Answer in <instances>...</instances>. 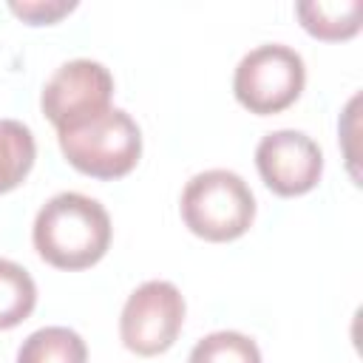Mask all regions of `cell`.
Returning <instances> with one entry per match:
<instances>
[{
  "mask_svg": "<svg viewBox=\"0 0 363 363\" xmlns=\"http://www.w3.org/2000/svg\"><path fill=\"white\" fill-rule=\"evenodd\" d=\"M111 216L108 210L82 193L51 196L34 218V250L57 269L94 267L111 247Z\"/></svg>",
  "mask_w": 363,
  "mask_h": 363,
  "instance_id": "cell-1",
  "label": "cell"
},
{
  "mask_svg": "<svg viewBox=\"0 0 363 363\" xmlns=\"http://www.w3.org/2000/svg\"><path fill=\"white\" fill-rule=\"evenodd\" d=\"M60 150L71 167L94 179H122L142 156V130L122 108H108L79 125L57 133Z\"/></svg>",
  "mask_w": 363,
  "mask_h": 363,
  "instance_id": "cell-2",
  "label": "cell"
},
{
  "mask_svg": "<svg viewBox=\"0 0 363 363\" xmlns=\"http://www.w3.org/2000/svg\"><path fill=\"white\" fill-rule=\"evenodd\" d=\"M182 218L187 230L204 241L241 238L255 218V196L250 184L224 167L196 173L182 193Z\"/></svg>",
  "mask_w": 363,
  "mask_h": 363,
  "instance_id": "cell-3",
  "label": "cell"
},
{
  "mask_svg": "<svg viewBox=\"0 0 363 363\" xmlns=\"http://www.w3.org/2000/svg\"><path fill=\"white\" fill-rule=\"evenodd\" d=\"M306 82L303 57L281 43H264L241 57L233 74L235 99L258 116L289 108Z\"/></svg>",
  "mask_w": 363,
  "mask_h": 363,
  "instance_id": "cell-4",
  "label": "cell"
},
{
  "mask_svg": "<svg viewBox=\"0 0 363 363\" xmlns=\"http://www.w3.org/2000/svg\"><path fill=\"white\" fill-rule=\"evenodd\" d=\"M184 323V298L170 281H145L136 286L119 318V337L125 349L142 357L167 352Z\"/></svg>",
  "mask_w": 363,
  "mask_h": 363,
  "instance_id": "cell-5",
  "label": "cell"
},
{
  "mask_svg": "<svg viewBox=\"0 0 363 363\" xmlns=\"http://www.w3.org/2000/svg\"><path fill=\"white\" fill-rule=\"evenodd\" d=\"M113 77L96 60H68L60 65L40 94V108L60 130L99 116L111 108Z\"/></svg>",
  "mask_w": 363,
  "mask_h": 363,
  "instance_id": "cell-6",
  "label": "cell"
},
{
  "mask_svg": "<svg viewBox=\"0 0 363 363\" xmlns=\"http://www.w3.org/2000/svg\"><path fill=\"white\" fill-rule=\"evenodd\" d=\"M255 167L275 196H303L323 173V153L303 130H272L255 147Z\"/></svg>",
  "mask_w": 363,
  "mask_h": 363,
  "instance_id": "cell-7",
  "label": "cell"
},
{
  "mask_svg": "<svg viewBox=\"0 0 363 363\" xmlns=\"http://www.w3.org/2000/svg\"><path fill=\"white\" fill-rule=\"evenodd\" d=\"M295 14L312 37L337 43L360 31L363 3L360 0H303L295 6Z\"/></svg>",
  "mask_w": 363,
  "mask_h": 363,
  "instance_id": "cell-8",
  "label": "cell"
},
{
  "mask_svg": "<svg viewBox=\"0 0 363 363\" xmlns=\"http://www.w3.org/2000/svg\"><path fill=\"white\" fill-rule=\"evenodd\" d=\"M17 363H88V346L68 326H45L20 343Z\"/></svg>",
  "mask_w": 363,
  "mask_h": 363,
  "instance_id": "cell-9",
  "label": "cell"
},
{
  "mask_svg": "<svg viewBox=\"0 0 363 363\" xmlns=\"http://www.w3.org/2000/svg\"><path fill=\"white\" fill-rule=\"evenodd\" d=\"M37 145L28 125L17 119H0V193L23 184L28 170L34 167Z\"/></svg>",
  "mask_w": 363,
  "mask_h": 363,
  "instance_id": "cell-10",
  "label": "cell"
},
{
  "mask_svg": "<svg viewBox=\"0 0 363 363\" xmlns=\"http://www.w3.org/2000/svg\"><path fill=\"white\" fill-rule=\"evenodd\" d=\"M37 306L34 278L14 261L0 258V329L23 323Z\"/></svg>",
  "mask_w": 363,
  "mask_h": 363,
  "instance_id": "cell-11",
  "label": "cell"
},
{
  "mask_svg": "<svg viewBox=\"0 0 363 363\" xmlns=\"http://www.w3.org/2000/svg\"><path fill=\"white\" fill-rule=\"evenodd\" d=\"M187 363H261V352L252 337L221 329L204 335L193 346Z\"/></svg>",
  "mask_w": 363,
  "mask_h": 363,
  "instance_id": "cell-12",
  "label": "cell"
},
{
  "mask_svg": "<svg viewBox=\"0 0 363 363\" xmlns=\"http://www.w3.org/2000/svg\"><path fill=\"white\" fill-rule=\"evenodd\" d=\"M9 9L28 26H51L68 11H74L77 3L74 0H11Z\"/></svg>",
  "mask_w": 363,
  "mask_h": 363,
  "instance_id": "cell-13",
  "label": "cell"
}]
</instances>
